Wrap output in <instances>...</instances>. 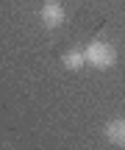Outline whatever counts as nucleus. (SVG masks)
Returning a JSON list of instances; mask_svg holds the SVG:
<instances>
[{
	"label": "nucleus",
	"mask_w": 125,
	"mask_h": 150,
	"mask_svg": "<svg viewBox=\"0 0 125 150\" xmlns=\"http://www.w3.org/2000/svg\"><path fill=\"white\" fill-rule=\"evenodd\" d=\"M83 50H86V64H92L95 70H111V67L117 64V50H114V45H109V42L95 39V42H89Z\"/></svg>",
	"instance_id": "f257e3e1"
},
{
	"label": "nucleus",
	"mask_w": 125,
	"mask_h": 150,
	"mask_svg": "<svg viewBox=\"0 0 125 150\" xmlns=\"http://www.w3.org/2000/svg\"><path fill=\"white\" fill-rule=\"evenodd\" d=\"M106 139L111 142V145L117 147H125V120H111L109 125H106Z\"/></svg>",
	"instance_id": "20e7f679"
},
{
	"label": "nucleus",
	"mask_w": 125,
	"mask_h": 150,
	"mask_svg": "<svg viewBox=\"0 0 125 150\" xmlns=\"http://www.w3.org/2000/svg\"><path fill=\"white\" fill-rule=\"evenodd\" d=\"M61 64H64V70L78 72L83 64H86V50H83V47H72V50H67V53L61 56Z\"/></svg>",
	"instance_id": "7ed1b4c3"
},
{
	"label": "nucleus",
	"mask_w": 125,
	"mask_h": 150,
	"mask_svg": "<svg viewBox=\"0 0 125 150\" xmlns=\"http://www.w3.org/2000/svg\"><path fill=\"white\" fill-rule=\"evenodd\" d=\"M39 20H42V25L44 28H59V25H64L67 22V11H64V6L59 3V0H47V3H42V8H39Z\"/></svg>",
	"instance_id": "f03ea898"
}]
</instances>
